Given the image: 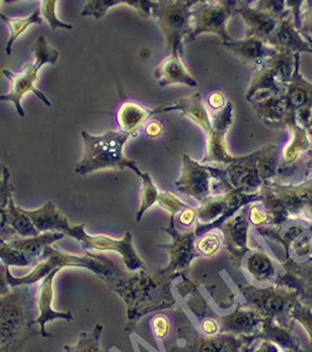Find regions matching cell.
I'll use <instances>...</instances> for the list:
<instances>
[{"instance_id": "6da1fadb", "label": "cell", "mask_w": 312, "mask_h": 352, "mask_svg": "<svg viewBox=\"0 0 312 352\" xmlns=\"http://www.w3.org/2000/svg\"><path fill=\"white\" fill-rule=\"evenodd\" d=\"M26 211V210H25ZM30 217L36 229L42 234L47 232H62L63 234L71 236L76 241H80L85 248L92 250H118L124 259L126 265L131 270H137L142 266V261L135 256L131 241L132 236L126 234L125 239L122 241L112 240L104 236H91L86 234L85 225L71 226L67 221V217L63 215L53 202H47L44 206L33 211H26Z\"/></svg>"}, {"instance_id": "7a4b0ae2", "label": "cell", "mask_w": 312, "mask_h": 352, "mask_svg": "<svg viewBox=\"0 0 312 352\" xmlns=\"http://www.w3.org/2000/svg\"><path fill=\"white\" fill-rule=\"evenodd\" d=\"M35 285L12 287L0 296V346L21 349L34 331L36 305Z\"/></svg>"}, {"instance_id": "3957f363", "label": "cell", "mask_w": 312, "mask_h": 352, "mask_svg": "<svg viewBox=\"0 0 312 352\" xmlns=\"http://www.w3.org/2000/svg\"><path fill=\"white\" fill-rule=\"evenodd\" d=\"M81 137L85 150L76 168L78 175H85L103 168H126L132 169L137 175H142L135 162L124 155V146L130 135L121 131L110 130L100 136H94L82 131Z\"/></svg>"}, {"instance_id": "277c9868", "label": "cell", "mask_w": 312, "mask_h": 352, "mask_svg": "<svg viewBox=\"0 0 312 352\" xmlns=\"http://www.w3.org/2000/svg\"><path fill=\"white\" fill-rule=\"evenodd\" d=\"M33 62L25 65L20 72H12L8 69H2V74L12 83L10 91L0 96V101L12 102L15 105L16 112L20 117L24 118L25 111L22 107V99L28 92L35 94L40 100L47 106H51L47 97L38 88L35 83L38 80V72L45 65H55L58 62V52L52 48L44 36H40L34 44Z\"/></svg>"}, {"instance_id": "5b68a950", "label": "cell", "mask_w": 312, "mask_h": 352, "mask_svg": "<svg viewBox=\"0 0 312 352\" xmlns=\"http://www.w3.org/2000/svg\"><path fill=\"white\" fill-rule=\"evenodd\" d=\"M199 1H155L151 16L158 20L171 52L182 53L183 39L191 32V10Z\"/></svg>"}, {"instance_id": "8992f818", "label": "cell", "mask_w": 312, "mask_h": 352, "mask_svg": "<svg viewBox=\"0 0 312 352\" xmlns=\"http://www.w3.org/2000/svg\"><path fill=\"white\" fill-rule=\"evenodd\" d=\"M67 266H78L93 270L94 272L105 274V263L101 259L92 256H76L65 254L60 250H56L51 245H47L41 256L40 261L35 265V270L24 277L13 276L10 270L8 272V278L11 287L19 285H35L45 276L54 270L60 272Z\"/></svg>"}, {"instance_id": "52a82bcc", "label": "cell", "mask_w": 312, "mask_h": 352, "mask_svg": "<svg viewBox=\"0 0 312 352\" xmlns=\"http://www.w3.org/2000/svg\"><path fill=\"white\" fill-rule=\"evenodd\" d=\"M65 234L58 232H47L32 238H17L11 241L0 239V261L6 265L35 266L40 261L45 248L56 241L60 240Z\"/></svg>"}, {"instance_id": "ba28073f", "label": "cell", "mask_w": 312, "mask_h": 352, "mask_svg": "<svg viewBox=\"0 0 312 352\" xmlns=\"http://www.w3.org/2000/svg\"><path fill=\"white\" fill-rule=\"evenodd\" d=\"M234 2L199 1L191 10V32L190 40H196L203 33H214L230 40L225 32V22L227 21Z\"/></svg>"}, {"instance_id": "9c48e42d", "label": "cell", "mask_w": 312, "mask_h": 352, "mask_svg": "<svg viewBox=\"0 0 312 352\" xmlns=\"http://www.w3.org/2000/svg\"><path fill=\"white\" fill-rule=\"evenodd\" d=\"M221 171L203 166L191 159L188 155L183 157L182 176L177 182L178 190L188 196L203 201L211 198L214 182L218 179Z\"/></svg>"}, {"instance_id": "30bf717a", "label": "cell", "mask_w": 312, "mask_h": 352, "mask_svg": "<svg viewBox=\"0 0 312 352\" xmlns=\"http://www.w3.org/2000/svg\"><path fill=\"white\" fill-rule=\"evenodd\" d=\"M58 270H54L39 281L37 291H36V305L38 309V317L34 320V326L39 324L40 333L44 338H51V335L46 331V324L49 320L54 319H65L72 320L71 312L58 313L52 308L53 302V283L54 278L58 274Z\"/></svg>"}, {"instance_id": "8fae6325", "label": "cell", "mask_w": 312, "mask_h": 352, "mask_svg": "<svg viewBox=\"0 0 312 352\" xmlns=\"http://www.w3.org/2000/svg\"><path fill=\"white\" fill-rule=\"evenodd\" d=\"M160 87H166L173 85H185L188 87H198L197 81L188 74L183 64L181 53L171 52L170 55L161 63L155 72Z\"/></svg>"}, {"instance_id": "7c38bea8", "label": "cell", "mask_w": 312, "mask_h": 352, "mask_svg": "<svg viewBox=\"0 0 312 352\" xmlns=\"http://www.w3.org/2000/svg\"><path fill=\"white\" fill-rule=\"evenodd\" d=\"M232 105H227L221 112L214 115L212 124L214 134L208 139L207 153L202 162H225L228 160L223 144V135L232 121Z\"/></svg>"}, {"instance_id": "4fadbf2b", "label": "cell", "mask_w": 312, "mask_h": 352, "mask_svg": "<svg viewBox=\"0 0 312 352\" xmlns=\"http://www.w3.org/2000/svg\"><path fill=\"white\" fill-rule=\"evenodd\" d=\"M157 113L168 112V111H180L183 114L187 115L188 117L196 122L201 126L207 133L208 139L214 134V129H212V121L208 114L207 109L203 103L202 96L199 94H193L185 98L178 99L175 105L170 107L159 108Z\"/></svg>"}, {"instance_id": "5bb4252c", "label": "cell", "mask_w": 312, "mask_h": 352, "mask_svg": "<svg viewBox=\"0 0 312 352\" xmlns=\"http://www.w3.org/2000/svg\"><path fill=\"white\" fill-rule=\"evenodd\" d=\"M157 110H149L141 104L128 101L119 108L117 113V121L120 131L131 137L137 136V131L142 124L156 114Z\"/></svg>"}, {"instance_id": "9a60e30c", "label": "cell", "mask_w": 312, "mask_h": 352, "mask_svg": "<svg viewBox=\"0 0 312 352\" xmlns=\"http://www.w3.org/2000/svg\"><path fill=\"white\" fill-rule=\"evenodd\" d=\"M126 4L131 8L137 9L142 16H151V9L155 6V1L148 0H91L86 3L81 10V16H91L99 20L105 16L108 9Z\"/></svg>"}, {"instance_id": "2e32d148", "label": "cell", "mask_w": 312, "mask_h": 352, "mask_svg": "<svg viewBox=\"0 0 312 352\" xmlns=\"http://www.w3.org/2000/svg\"><path fill=\"white\" fill-rule=\"evenodd\" d=\"M10 178V170L4 166L3 178L0 184V239L4 241H11L18 236L14 230L8 224V201L14 191Z\"/></svg>"}, {"instance_id": "e0dca14e", "label": "cell", "mask_w": 312, "mask_h": 352, "mask_svg": "<svg viewBox=\"0 0 312 352\" xmlns=\"http://www.w3.org/2000/svg\"><path fill=\"white\" fill-rule=\"evenodd\" d=\"M0 19L8 25L11 31L10 37H9L5 46V53L8 56H10L12 53V47L15 41L27 30L29 26L33 24L40 25L43 23L41 8H36L28 17L24 18H11L0 12Z\"/></svg>"}, {"instance_id": "ac0fdd59", "label": "cell", "mask_w": 312, "mask_h": 352, "mask_svg": "<svg viewBox=\"0 0 312 352\" xmlns=\"http://www.w3.org/2000/svg\"><path fill=\"white\" fill-rule=\"evenodd\" d=\"M8 215L9 226L21 238H32L41 234L32 222L30 217L27 215L26 211L16 206L13 194L9 197Z\"/></svg>"}, {"instance_id": "d6986e66", "label": "cell", "mask_w": 312, "mask_h": 352, "mask_svg": "<svg viewBox=\"0 0 312 352\" xmlns=\"http://www.w3.org/2000/svg\"><path fill=\"white\" fill-rule=\"evenodd\" d=\"M248 268L251 274L258 281L265 282L272 278L274 266L265 254H253L248 261Z\"/></svg>"}, {"instance_id": "ffe728a7", "label": "cell", "mask_w": 312, "mask_h": 352, "mask_svg": "<svg viewBox=\"0 0 312 352\" xmlns=\"http://www.w3.org/2000/svg\"><path fill=\"white\" fill-rule=\"evenodd\" d=\"M141 177L142 178V205L137 212V221L141 220L146 210L151 208L155 203H158L160 197V192L148 173H142Z\"/></svg>"}, {"instance_id": "44dd1931", "label": "cell", "mask_w": 312, "mask_h": 352, "mask_svg": "<svg viewBox=\"0 0 312 352\" xmlns=\"http://www.w3.org/2000/svg\"><path fill=\"white\" fill-rule=\"evenodd\" d=\"M56 3L58 2L56 0H44V1H42V6H40L41 11H42V16L47 20L52 30H56L58 28L71 30L74 28L72 25L60 21L58 16H56Z\"/></svg>"}, {"instance_id": "7402d4cb", "label": "cell", "mask_w": 312, "mask_h": 352, "mask_svg": "<svg viewBox=\"0 0 312 352\" xmlns=\"http://www.w3.org/2000/svg\"><path fill=\"white\" fill-rule=\"evenodd\" d=\"M219 245H221V241L216 234H207L203 236L197 243V250L203 256H212L214 252H218Z\"/></svg>"}, {"instance_id": "603a6c76", "label": "cell", "mask_w": 312, "mask_h": 352, "mask_svg": "<svg viewBox=\"0 0 312 352\" xmlns=\"http://www.w3.org/2000/svg\"><path fill=\"white\" fill-rule=\"evenodd\" d=\"M151 327H153V333L157 338H162L168 333L170 324L165 316H156L155 319L151 320Z\"/></svg>"}, {"instance_id": "cb8c5ba5", "label": "cell", "mask_w": 312, "mask_h": 352, "mask_svg": "<svg viewBox=\"0 0 312 352\" xmlns=\"http://www.w3.org/2000/svg\"><path fill=\"white\" fill-rule=\"evenodd\" d=\"M8 270L9 266L0 261V296L8 294L12 289L8 282Z\"/></svg>"}, {"instance_id": "d4e9b609", "label": "cell", "mask_w": 312, "mask_h": 352, "mask_svg": "<svg viewBox=\"0 0 312 352\" xmlns=\"http://www.w3.org/2000/svg\"><path fill=\"white\" fill-rule=\"evenodd\" d=\"M164 131V126L158 121L149 122L144 128V132L148 137L155 138L159 136Z\"/></svg>"}, {"instance_id": "484cf974", "label": "cell", "mask_w": 312, "mask_h": 352, "mask_svg": "<svg viewBox=\"0 0 312 352\" xmlns=\"http://www.w3.org/2000/svg\"><path fill=\"white\" fill-rule=\"evenodd\" d=\"M196 217L195 210L190 208L181 212L179 221L183 226H190L194 222Z\"/></svg>"}, {"instance_id": "4316f807", "label": "cell", "mask_w": 312, "mask_h": 352, "mask_svg": "<svg viewBox=\"0 0 312 352\" xmlns=\"http://www.w3.org/2000/svg\"><path fill=\"white\" fill-rule=\"evenodd\" d=\"M223 96H221L219 92H216V94H212L211 96L209 97V102L210 107L212 108V109H219V108L223 107Z\"/></svg>"}, {"instance_id": "83f0119b", "label": "cell", "mask_w": 312, "mask_h": 352, "mask_svg": "<svg viewBox=\"0 0 312 352\" xmlns=\"http://www.w3.org/2000/svg\"><path fill=\"white\" fill-rule=\"evenodd\" d=\"M203 329L207 331L208 333H214L218 331V326H216V322L212 320H207L203 322Z\"/></svg>"}, {"instance_id": "f1b7e54d", "label": "cell", "mask_w": 312, "mask_h": 352, "mask_svg": "<svg viewBox=\"0 0 312 352\" xmlns=\"http://www.w3.org/2000/svg\"><path fill=\"white\" fill-rule=\"evenodd\" d=\"M21 349H11V347L0 346V352H21Z\"/></svg>"}, {"instance_id": "f546056e", "label": "cell", "mask_w": 312, "mask_h": 352, "mask_svg": "<svg viewBox=\"0 0 312 352\" xmlns=\"http://www.w3.org/2000/svg\"><path fill=\"white\" fill-rule=\"evenodd\" d=\"M3 169L4 164H2L1 162H0V184H1L2 178H3Z\"/></svg>"}]
</instances>
